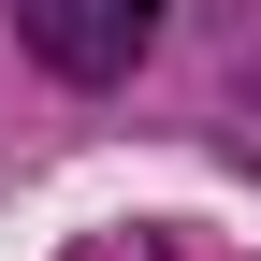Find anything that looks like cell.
<instances>
[{
	"mask_svg": "<svg viewBox=\"0 0 261 261\" xmlns=\"http://www.w3.org/2000/svg\"><path fill=\"white\" fill-rule=\"evenodd\" d=\"M15 29H29V58H44V73H73V87H116L130 58H145L160 0H15Z\"/></svg>",
	"mask_w": 261,
	"mask_h": 261,
	"instance_id": "1",
	"label": "cell"
}]
</instances>
